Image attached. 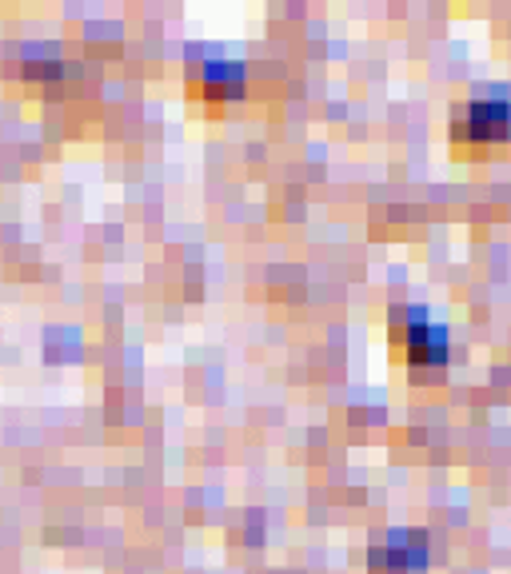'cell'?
Masks as SVG:
<instances>
[{
    "label": "cell",
    "instance_id": "obj_1",
    "mask_svg": "<svg viewBox=\"0 0 511 574\" xmlns=\"http://www.w3.org/2000/svg\"><path fill=\"white\" fill-rule=\"evenodd\" d=\"M511 136V104L500 96L468 100L456 120V140L460 144H500Z\"/></svg>",
    "mask_w": 511,
    "mask_h": 574
},
{
    "label": "cell",
    "instance_id": "obj_2",
    "mask_svg": "<svg viewBox=\"0 0 511 574\" xmlns=\"http://www.w3.org/2000/svg\"><path fill=\"white\" fill-rule=\"evenodd\" d=\"M428 571V543L416 531H396V535L371 543L368 574H423Z\"/></svg>",
    "mask_w": 511,
    "mask_h": 574
},
{
    "label": "cell",
    "instance_id": "obj_3",
    "mask_svg": "<svg viewBox=\"0 0 511 574\" xmlns=\"http://www.w3.org/2000/svg\"><path fill=\"white\" fill-rule=\"evenodd\" d=\"M403 351L411 367H443L448 363V331L440 324H428L423 316H411L403 324Z\"/></svg>",
    "mask_w": 511,
    "mask_h": 574
},
{
    "label": "cell",
    "instance_id": "obj_4",
    "mask_svg": "<svg viewBox=\"0 0 511 574\" xmlns=\"http://www.w3.org/2000/svg\"><path fill=\"white\" fill-rule=\"evenodd\" d=\"M196 84L208 96H241L244 92V64H228V60H208L196 72Z\"/></svg>",
    "mask_w": 511,
    "mask_h": 574
}]
</instances>
